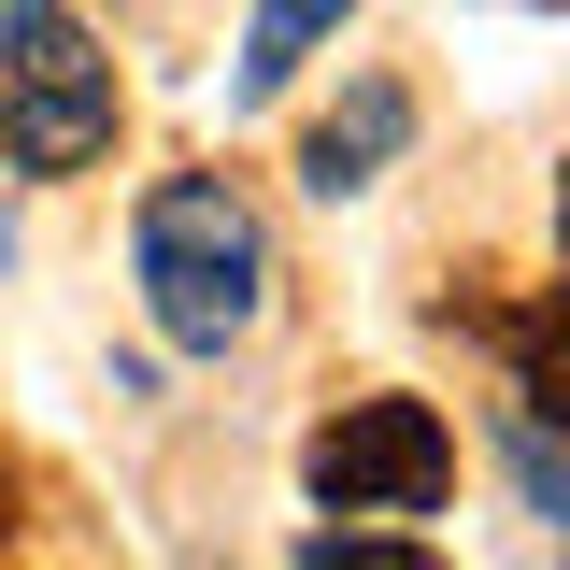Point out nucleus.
I'll list each match as a JSON object with an SVG mask.
<instances>
[{
  "label": "nucleus",
  "instance_id": "1",
  "mask_svg": "<svg viewBox=\"0 0 570 570\" xmlns=\"http://www.w3.org/2000/svg\"><path fill=\"white\" fill-rule=\"evenodd\" d=\"M129 257H142V314H157L186 356H228L243 328H257V299H272V243H257V214L228 200L214 171H171V186L142 200Z\"/></svg>",
  "mask_w": 570,
  "mask_h": 570
},
{
  "label": "nucleus",
  "instance_id": "2",
  "mask_svg": "<svg viewBox=\"0 0 570 570\" xmlns=\"http://www.w3.org/2000/svg\"><path fill=\"white\" fill-rule=\"evenodd\" d=\"M0 157L43 186L115 157V58L71 0H0Z\"/></svg>",
  "mask_w": 570,
  "mask_h": 570
},
{
  "label": "nucleus",
  "instance_id": "3",
  "mask_svg": "<svg viewBox=\"0 0 570 570\" xmlns=\"http://www.w3.org/2000/svg\"><path fill=\"white\" fill-rule=\"evenodd\" d=\"M299 471L328 513H442L456 485V428L428 414V400H343V414L299 442Z\"/></svg>",
  "mask_w": 570,
  "mask_h": 570
},
{
  "label": "nucleus",
  "instance_id": "4",
  "mask_svg": "<svg viewBox=\"0 0 570 570\" xmlns=\"http://www.w3.org/2000/svg\"><path fill=\"white\" fill-rule=\"evenodd\" d=\"M400 142H414V86H400V71H356L343 100L299 129V186H314V200H356Z\"/></svg>",
  "mask_w": 570,
  "mask_h": 570
},
{
  "label": "nucleus",
  "instance_id": "5",
  "mask_svg": "<svg viewBox=\"0 0 570 570\" xmlns=\"http://www.w3.org/2000/svg\"><path fill=\"white\" fill-rule=\"evenodd\" d=\"M343 14H356V0H257V14H243V58H228V100H272Z\"/></svg>",
  "mask_w": 570,
  "mask_h": 570
},
{
  "label": "nucleus",
  "instance_id": "6",
  "mask_svg": "<svg viewBox=\"0 0 570 570\" xmlns=\"http://www.w3.org/2000/svg\"><path fill=\"white\" fill-rule=\"evenodd\" d=\"M299 570H442L414 542V528H314V542H299Z\"/></svg>",
  "mask_w": 570,
  "mask_h": 570
},
{
  "label": "nucleus",
  "instance_id": "7",
  "mask_svg": "<svg viewBox=\"0 0 570 570\" xmlns=\"http://www.w3.org/2000/svg\"><path fill=\"white\" fill-rule=\"evenodd\" d=\"M0 542H14V456H0Z\"/></svg>",
  "mask_w": 570,
  "mask_h": 570
},
{
  "label": "nucleus",
  "instance_id": "8",
  "mask_svg": "<svg viewBox=\"0 0 570 570\" xmlns=\"http://www.w3.org/2000/svg\"><path fill=\"white\" fill-rule=\"evenodd\" d=\"M557 243H570V171H557Z\"/></svg>",
  "mask_w": 570,
  "mask_h": 570
}]
</instances>
